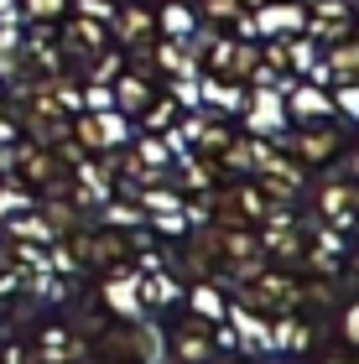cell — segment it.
Instances as JSON below:
<instances>
[{"instance_id": "cell-8", "label": "cell", "mask_w": 359, "mask_h": 364, "mask_svg": "<svg viewBox=\"0 0 359 364\" xmlns=\"http://www.w3.org/2000/svg\"><path fill=\"white\" fill-rule=\"evenodd\" d=\"M266 31H276V26H302V11H266V21H260Z\"/></svg>"}, {"instance_id": "cell-7", "label": "cell", "mask_w": 359, "mask_h": 364, "mask_svg": "<svg viewBox=\"0 0 359 364\" xmlns=\"http://www.w3.org/2000/svg\"><path fill=\"white\" fill-rule=\"evenodd\" d=\"M198 6H203V16H214V21H235L245 0H198Z\"/></svg>"}, {"instance_id": "cell-3", "label": "cell", "mask_w": 359, "mask_h": 364, "mask_svg": "<svg viewBox=\"0 0 359 364\" xmlns=\"http://www.w3.org/2000/svg\"><path fill=\"white\" fill-rule=\"evenodd\" d=\"M291 109L307 114V125H313V120H323V114H328V99H323L318 89H297V94H291Z\"/></svg>"}, {"instance_id": "cell-6", "label": "cell", "mask_w": 359, "mask_h": 364, "mask_svg": "<svg viewBox=\"0 0 359 364\" xmlns=\"http://www.w3.org/2000/svg\"><path fill=\"white\" fill-rule=\"evenodd\" d=\"M120 105H125V109H146V105H151V94H146V84L125 78V84H120Z\"/></svg>"}, {"instance_id": "cell-5", "label": "cell", "mask_w": 359, "mask_h": 364, "mask_svg": "<svg viewBox=\"0 0 359 364\" xmlns=\"http://www.w3.org/2000/svg\"><path fill=\"white\" fill-rule=\"evenodd\" d=\"M63 11H68V0H26V16H31V21H58Z\"/></svg>"}, {"instance_id": "cell-12", "label": "cell", "mask_w": 359, "mask_h": 364, "mask_svg": "<svg viewBox=\"0 0 359 364\" xmlns=\"http://www.w3.org/2000/svg\"><path fill=\"white\" fill-rule=\"evenodd\" d=\"M0 6H6V0H0Z\"/></svg>"}, {"instance_id": "cell-9", "label": "cell", "mask_w": 359, "mask_h": 364, "mask_svg": "<svg viewBox=\"0 0 359 364\" xmlns=\"http://www.w3.org/2000/svg\"><path fill=\"white\" fill-rule=\"evenodd\" d=\"M349 198H354L349 188H328V213H344V208H349Z\"/></svg>"}, {"instance_id": "cell-1", "label": "cell", "mask_w": 359, "mask_h": 364, "mask_svg": "<svg viewBox=\"0 0 359 364\" xmlns=\"http://www.w3.org/2000/svg\"><path fill=\"white\" fill-rule=\"evenodd\" d=\"M297 151H302L307 161H328V156L338 151V130L323 125V120H313V130H302V136H297Z\"/></svg>"}, {"instance_id": "cell-4", "label": "cell", "mask_w": 359, "mask_h": 364, "mask_svg": "<svg viewBox=\"0 0 359 364\" xmlns=\"http://www.w3.org/2000/svg\"><path fill=\"white\" fill-rule=\"evenodd\" d=\"M120 31H125V42H146V37H151V16H146V11H125Z\"/></svg>"}, {"instance_id": "cell-10", "label": "cell", "mask_w": 359, "mask_h": 364, "mask_svg": "<svg viewBox=\"0 0 359 364\" xmlns=\"http://www.w3.org/2000/svg\"><path fill=\"white\" fill-rule=\"evenodd\" d=\"M167 26H172V31H183V37H188V26H193V21H188V11H167Z\"/></svg>"}, {"instance_id": "cell-2", "label": "cell", "mask_w": 359, "mask_h": 364, "mask_svg": "<svg viewBox=\"0 0 359 364\" xmlns=\"http://www.w3.org/2000/svg\"><path fill=\"white\" fill-rule=\"evenodd\" d=\"M328 68L338 84H359V37H338L328 53Z\"/></svg>"}, {"instance_id": "cell-11", "label": "cell", "mask_w": 359, "mask_h": 364, "mask_svg": "<svg viewBox=\"0 0 359 364\" xmlns=\"http://www.w3.org/2000/svg\"><path fill=\"white\" fill-rule=\"evenodd\" d=\"M354 167H359V156H354Z\"/></svg>"}]
</instances>
